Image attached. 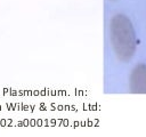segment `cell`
<instances>
[{"mask_svg": "<svg viewBox=\"0 0 146 137\" xmlns=\"http://www.w3.org/2000/svg\"><path fill=\"white\" fill-rule=\"evenodd\" d=\"M114 48L119 57L129 61L136 49V35L130 21L122 15L114 17L112 24Z\"/></svg>", "mask_w": 146, "mask_h": 137, "instance_id": "cell-1", "label": "cell"}, {"mask_svg": "<svg viewBox=\"0 0 146 137\" xmlns=\"http://www.w3.org/2000/svg\"><path fill=\"white\" fill-rule=\"evenodd\" d=\"M130 89L132 92L146 94V65H137L130 78Z\"/></svg>", "mask_w": 146, "mask_h": 137, "instance_id": "cell-2", "label": "cell"}]
</instances>
